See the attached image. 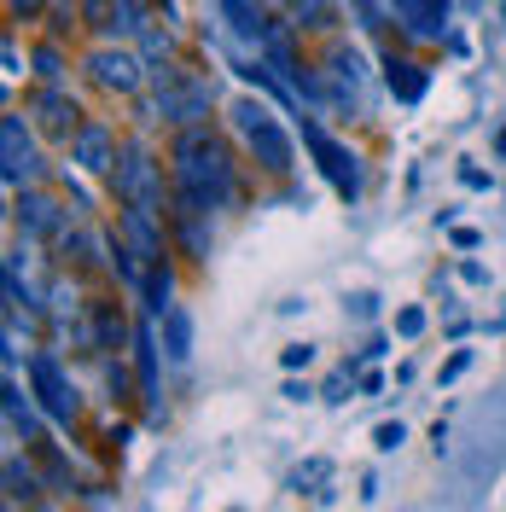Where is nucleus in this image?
I'll use <instances>...</instances> for the list:
<instances>
[{"instance_id": "nucleus-1", "label": "nucleus", "mask_w": 506, "mask_h": 512, "mask_svg": "<svg viewBox=\"0 0 506 512\" xmlns=\"http://www.w3.org/2000/svg\"><path fill=\"white\" fill-rule=\"evenodd\" d=\"M175 198H181V216H210L233 198V163L210 123L181 128L175 140Z\"/></svg>"}, {"instance_id": "nucleus-2", "label": "nucleus", "mask_w": 506, "mask_h": 512, "mask_svg": "<svg viewBox=\"0 0 506 512\" xmlns=\"http://www.w3.org/2000/svg\"><path fill=\"white\" fill-rule=\"evenodd\" d=\"M233 123H239L245 146H251V158L262 163L268 175H285V169H291V134L280 128V117H274L268 105L239 99V105H233Z\"/></svg>"}, {"instance_id": "nucleus-3", "label": "nucleus", "mask_w": 506, "mask_h": 512, "mask_svg": "<svg viewBox=\"0 0 506 512\" xmlns=\"http://www.w3.org/2000/svg\"><path fill=\"white\" fill-rule=\"evenodd\" d=\"M158 117H169L175 128H192L210 117V82L181 76V70H158Z\"/></svg>"}, {"instance_id": "nucleus-4", "label": "nucleus", "mask_w": 506, "mask_h": 512, "mask_svg": "<svg viewBox=\"0 0 506 512\" xmlns=\"http://www.w3.org/2000/svg\"><path fill=\"white\" fill-rule=\"evenodd\" d=\"M111 175H117V198H123L128 210H158L163 204V175L146 146H123V158H117Z\"/></svg>"}, {"instance_id": "nucleus-5", "label": "nucleus", "mask_w": 506, "mask_h": 512, "mask_svg": "<svg viewBox=\"0 0 506 512\" xmlns=\"http://www.w3.org/2000/svg\"><path fill=\"white\" fill-rule=\"evenodd\" d=\"M303 146L315 152L320 175L338 187V198H361V158H355L349 146H338V140H332L320 123H303Z\"/></svg>"}, {"instance_id": "nucleus-6", "label": "nucleus", "mask_w": 506, "mask_h": 512, "mask_svg": "<svg viewBox=\"0 0 506 512\" xmlns=\"http://www.w3.org/2000/svg\"><path fill=\"white\" fill-rule=\"evenodd\" d=\"M35 175H41V169H35L30 128H24V117H18V111H6V117H0V181L18 192V187H30Z\"/></svg>"}, {"instance_id": "nucleus-7", "label": "nucleus", "mask_w": 506, "mask_h": 512, "mask_svg": "<svg viewBox=\"0 0 506 512\" xmlns=\"http://www.w3.org/2000/svg\"><path fill=\"white\" fill-rule=\"evenodd\" d=\"M30 379H35V396H41V408L59 419V425H70V419H76V390L64 384L59 361H53V355H35V361H30Z\"/></svg>"}, {"instance_id": "nucleus-8", "label": "nucleus", "mask_w": 506, "mask_h": 512, "mask_svg": "<svg viewBox=\"0 0 506 512\" xmlns=\"http://www.w3.org/2000/svg\"><path fill=\"white\" fill-rule=\"evenodd\" d=\"M88 70H94V82L105 94H134V88L146 82V76H140V59L123 53V47H99L94 59H88Z\"/></svg>"}, {"instance_id": "nucleus-9", "label": "nucleus", "mask_w": 506, "mask_h": 512, "mask_svg": "<svg viewBox=\"0 0 506 512\" xmlns=\"http://www.w3.org/2000/svg\"><path fill=\"white\" fill-rule=\"evenodd\" d=\"M117 140H111V128L105 123H82L76 128V140H70V163H82L88 175H105V169H117Z\"/></svg>"}, {"instance_id": "nucleus-10", "label": "nucleus", "mask_w": 506, "mask_h": 512, "mask_svg": "<svg viewBox=\"0 0 506 512\" xmlns=\"http://www.w3.org/2000/svg\"><path fill=\"white\" fill-rule=\"evenodd\" d=\"M30 111L41 117V128H47V134H59V140H76V128H82V111H76V99L59 94V88H41V94L30 99Z\"/></svg>"}, {"instance_id": "nucleus-11", "label": "nucleus", "mask_w": 506, "mask_h": 512, "mask_svg": "<svg viewBox=\"0 0 506 512\" xmlns=\"http://www.w3.org/2000/svg\"><path fill=\"white\" fill-rule=\"evenodd\" d=\"M123 245L134 256H140V262H146V268H152V262H163V233H158V210H128L123 204Z\"/></svg>"}, {"instance_id": "nucleus-12", "label": "nucleus", "mask_w": 506, "mask_h": 512, "mask_svg": "<svg viewBox=\"0 0 506 512\" xmlns=\"http://www.w3.org/2000/svg\"><path fill=\"white\" fill-rule=\"evenodd\" d=\"M18 222L30 227V233H53V239H59L64 210L53 204V198H41V192H24V198H18Z\"/></svg>"}, {"instance_id": "nucleus-13", "label": "nucleus", "mask_w": 506, "mask_h": 512, "mask_svg": "<svg viewBox=\"0 0 506 512\" xmlns=\"http://www.w3.org/2000/svg\"><path fill=\"white\" fill-rule=\"evenodd\" d=\"M384 82H390V94L402 99V105L425 99V70L413 59H396V53H390V59H384Z\"/></svg>"}, {"instance_id": "nucleus-14", "label": "nucleus", "mask_w": 506, "mask_h": 512, "mask_svg": "<svg viewBox=\"0 0 506 512\" xmlns=\"http://www.w3.org/2000/svg\"><path fill=\"white\" fill-rule=\"evenodd\" d=\"M413 35H443V0H390Z\"/></svg>"}, {"instance_id": "nucleus-15", "label": "nucleus", "mask_w": 506, "mask_h": 512, "mask_svg": "<svg viewBox=\"0 0 506 512\" xmlns=\"http://www.w3.org/2000/svg\"><path fill=\"white\" fill-rule=\"evenodd\" d=\"M134 350H140V396H146V408L158 414V344H152L146 326L134 332Z\"/></svg>"}, {"instance_id": "nucleus-16", "label": "nucleus", "mask_w": 506, "mask_h": 512, "mask_svg": "<svg viewBox=\"0 0 506 512\" xmlns=\"http://www.w3.org/2000/svg\"><path fill=\"white\" fill-rule=\"evenodd\" d=\"M163 350H169V361H187L192 355V315L181 309V303L163 315Z\"/></svg>"}, {"instance_id": "nucleus-17", "label": "nucleus", "mask_w": 506, "mask_h": 512, "mask_svg": "<svg viewBox=\"0 0 506 512\" xmlns=\"http://www.w3.org/2000/svg\"><path fill=\"white\" fill-rule=\"evenodd\" d=\"M222 12H227V24L239 35H251V41H268V18H262V6H251V0H222Z\"/></svg>"}, {"instance_id": "nucleus-18", "label": "nucleus", "mask_w": 506, "mask_h": 512, "mask_svg": "<svg viewBox=\"0 0 506 512\" xmlns=\"http://www.w3.org/2000/svg\"><path fill=\"white\" fill-rule=\"evenodd\" d=\"M169 291H175L169 268H163V262H152V268H146V315H152V320H163L169 309H175V303H169Z\"/></svg>"}, {"instance_id": "nucleus-19", "label": "nucleus", "mask_w": 506, "mask_h": 512, "mask_svg": "<svg viewBox=\"0 0 506 512\" xmlns=\"http://www.w3.org/2000/svg\"><path fill=\"white\" fill-rule=\"evenodd\" d=\"M332 76H338V88H344V99L355 105V94H361V59H355L349 47H332Z\"/></svg>"}, {"instance_id": "nucleus-20", "label": "nucleus", "mask_w": 506, "mask_h": 512, "mask_svg": "<svg viewBox=\"0 0 506 512\" xmlns=\"http://www.w3.org/2000/svg\"><path fill=\"white\" fill-rule=\"evenodd\" d=\"M6 425H12L24 443H35V414H30V402H24L18 384H6Z\"/></svg>"}, {"instance_id": "nucleus-21", "label": "nucleus", "mask_w": 506, "mask_h": 512, "mask_svg": "<svg viewBox=\"0 0 506 512\" xmlns=\"http://www.w3.org/2000/svg\"><path fill=\"white\" fill-rule=\"evenodd\" d=\"M99 30H105V35H134V30H140V6H134V0H117V6H111V18H105Z\"/></svg>"}, {"instance_id": "nucleus-22", "label": "nucleus", "mask_w": 506, "mask_h": 512, "mask_svg": "<svg viewBox=\"0 0 506 512\" xmlns=\"http://www.w3.org/2000/svg\"><path fill=\"white\" fill-rule=\"evenodd\" d=\"M94 320H99V344H105V350H117V344L128 338V332H123V315H117L111 303H99V309H94Z\"/></svg>"}, {"instance_id": "nucleus-23", "label": "nucleus", "mask_w": 506, "mask_h": 512, "mask_svg": "<svg viewBox=\"0 0 506 512\" xmlns=\"http://www.w3.org/2000/svg\"><path fill=\"white\" fill-rule=\"evenodd\" d=\"M291 12H297L309 30H326V24H332V0H291Z\"/></svg>"}, {"instance_id": "nucleus-24", "label": "nucleus", "mask_w": 506, "mask_h": 512, "mask_svg": "<svg viewBox=\"0 0 506 512\" xmlns=\"http://www.w3.org/2000/svg\"><path fill=\"white\" fill-rule=\"evenodd\" d=\"M6 483H12V495H18V501H30V495H35V472H30V466H18V460H6Z\"/></svg>"}, {"instance_id": "nucleus-25", "label": "nucleus", "mask_w": 506, "mask_h": 512, "mask_svg": "<svg viewBox=\"0 0 506 512\" xmlns=\"http://www.w3.org/2000/svg\"><path fill=\"white\" fill-rule=\"evenodd\" d=\"M408 443V431H402V419H384L379 431H373V448H379V454H390V448H402Z\"/></svg>"}, {"instance_id": "nucleus-26", "label": "nucleus", "mask_w": 506, "mask_h": 512, "mask_svg": "<svg viewBox=\"0 0 506 512\" xmlns=\"http://www.w3.org/2000/svg\"><path fill=\"white\" fill-rule=\"evenodd\" d=\"M309 361H315V350H309V344H285V350H280L285 373H297V367H309Z\"/></svg>"}, {"instance_id": "nucleus-27", "label": "nucleus", "mask_w": 506, "mask_h": 512, "mask_svg": "<svg viewBox=\"0 0 506 512\" xmlns=\"http://www.w3.org/2000/svg\"><path fill=\"white\" fill-rule=\"evenodd\" d=\"M396 332H402V338H419V332H425V309H402V315H396Z\"/></svg>"}, {"instance_id": "nucleus-28", "label": "nucleus", "mask_w": 506, "mask_h": 512, "mask_svg": "<svg viewBox=\"0 0 506 512\" xmlns=\"http://www.w3.org/2000/svg\"><path fill=\"white\" fill-rule=\"evenodd\" d=\"M466 367H472V350H454V355L443 361V384H448V379H460Z\"/></svg>"}, {"instance_id": "nucleus-29", "label": "nucleus", "mask_w": 506, "mask_h": 512, "mask_svg": "<svg viewBox=\"0 0 506 512\" xmlns=\"http://www.w3.org/2000/svg\"><path fill=\"white\" fill-rule=\"evenodd\" d=\"M35 64H41V76H47V82H53V76H59V47H41V53H35Z\"/></svg>"}, {"instance_id": "nucleus-30", "label": "nucleus", "mask_w": 506, "mask_h": 512, "mask_svg": "<svg viewBox=\"0 0 506 512\" xmlns=\"http://www.w3.org/2000/svg\"><path fill=\"white\" fill-rule=\"evenodd\" d=\"M326 472H332L326 460H309V472H297V489H303V483H326Z\"/></svg>"}, {"instance_id": "nucleus-31", "label": "nucleus", "mask_w": 506, "mask_h": 512, "mask_svg": "<svg viewBox=\"0 0 506 512\" xmlns=\"http://www.w3.org/2000/svg\"><path fill=\"white\" fill-rule=\"evenodd\" d=\"M344 390H349V367H344L332 384H326V402H344Z\"/></svg>"}, {"instance_id": "nucleus-32", "label": "nucleus", "mask_w": 506, "mask_h": 512, "mask_svg": "<svg viewBox=\"0 0 506 512\" xmlns=\"http://www.w3.org/2000/svg\"><path fill=\"white\" fill-rule=\"evenodd\" d=\"M460 181H466V187H489V175H483L477 163H466V169H460Z\"/></svg>"}, {"instance_id": "nucleus-33", "label": "nucleus", "mask_w": 506, "mask_h": 512, "mask_svg": "<svg viewBox=\"0 0 506 512\" xmlns=\"http://www.w3.org/2000/svg\"><path fill=\"white\" fill-rule=\"evenodd\" d=\"M41 6H47V0H12V12H18V18H24V12H41Z\"/></svg>"}, {"instance_id": "nucleus-34", "label": "nucleus", "mask_w": 506, "mask_h": 512, "mask_svg": "<svg viewBox=\"0 0 506 512\" xmlns=\"http://www.w3.org/2000/svg\"><path fill=\"white\" fill-rule=\"evenodd\" d=\"M495 146H501V158H506V128H501V140H495Z\"/></svg>"}]
</instances>
